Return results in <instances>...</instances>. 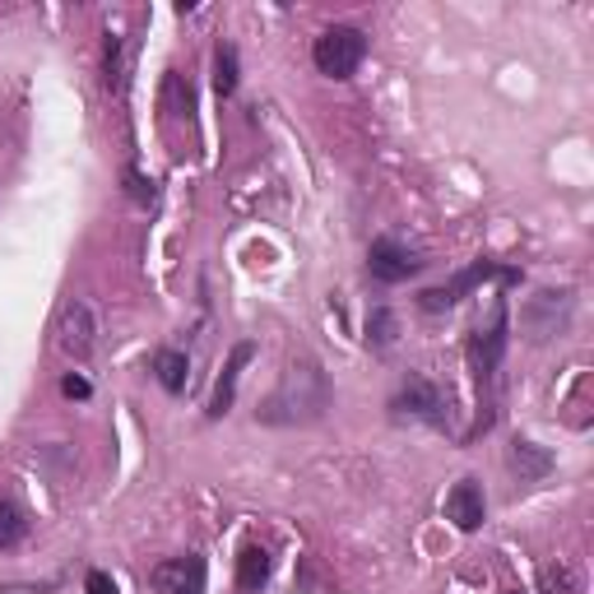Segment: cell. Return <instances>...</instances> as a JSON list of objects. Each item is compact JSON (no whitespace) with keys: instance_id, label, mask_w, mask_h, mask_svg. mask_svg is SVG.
Here are the masks:
<instances>
[{"instance_id":"6da1fadb","label":"cell","mask_w":594,"mask_h":594,"mask_svg":"<svg viewBox=\"0 0 594 594\" xmlns=\"http://www.w3.org/2000/svg\"><path fill=\"white\" fill-rule=\"evenodd\" d=\"M312 61H316V71L330 75V79L358 75V65L367 61V37H363V29H354V24L325 29V33L316 37V47H312Z\"/></svg>"},{"instance_id":"7a4b0ae2","label":"cell","mask_w":594,"mask_h":594,"mask_svg":"<svg viewBox=\"0 0 594 594\" xmlns=\"http://www.w3.org/2000/svg\"><path fill=\"white\" fill-rule=\"evenodd\" d=\"M483 279H501V283H520V270H511V266H497V260H478L474 270H465L460 279H451V283H442V289H428L423 298H418V306L423 312H446V306H455L460 298H465L474 283H483Z\"/></svg>"},{"instance_id":"3957f363","label":"cell","mask_w":594,"mask_h":594,"mask_svg":"<svg viewBox=\"0 0 594 594\" xmlns=\"http://www.w3.org/2000/svg\"><path fill=\"white\" fill-rule=\"evenodd\" d=\"M566 316H571V293H553V289H543V293H534L530 302H525V312H520V330L530 335L534 344H543V339H553L558 330L566 325Z\"/></svg>"},{"instance_id":"277c9868","label":"cell","mask_w":594,"mask_h":594,"mask_svg":"<svg viewBox=\"0 0 594 594\" xmlns=\"http://www.w3.org/2000/svg\"><path fill=\"white\" fill-rule=\"evenodd\" d=\"M390 409L395 413H409V418H423V423H432V428H446L451 423V400L428 377H409L404 390L395 395Z\"/></svg>"},{"instance_id":"5b68a950","label":"cell","mask_w":594,"mask_h":594,"mask_svg":"<svg viewBox=\"0 0 594 594\" xmlns=\"http://www.w3.org/2000/svg\"><path fill=\"white\" fill-rule=\"evenodd\" d=\"M501 354H506V302L493 306L488 330L478 325V330H474V339H469V367H474V377H478V381H493V371H497Z\"/></svg>"},{"instance_id":"8992f818","label":"cell","mask_w":594,"mask_h":594,"mask_svg":"<svg viewBox=\"0 0 594 594\" xmlns=\"http://www.w3.org/2000/svg\"><path fill=\"white\" fill-rule=\"evenodd\" d=\"M149 581L159 594H205V558L201 553L168 558L149 571Z\"/></svg>"},{"instance_id":"52a82bcc","label":"cell","mask_w":594,"mask_h":594,"mask_svg":"<svg viewBox=\"0 0 594 594\" xmlns=\"http://www.w3.org/2000/svg\"><path fill=\"white\" fill-rule=\"evenodd\" d=\"M367 270H371V279H381V283H404L409 274L423 270V260H418V251L400 247L395 237H377L371 241V251H367Z\"/></svg>"},{"instance_id":"ba28073f","label":"cell","mask_w":594,"mask_h":594,"mask_svg":"<svg viewBox=\"0 0 594 594\" xmlns=\"http://www.w3.org/2000/svg\"><path fill=\"white\" fill-rule=\"evenodd\" d=\"M483 516H488V501H483V488H478L474 478H460L455 488L446 493V520L455 525V530L474 534L478 525H483Z\"/></svg>"},{"instance_id":"9c48e42d","label":"cell","mask_w":594,"mask_h":594,"mask_svg":"<svg viewBox=\"0 0 594 594\" xmlns=\"http://www.w3.org/2000/svg\"><path fill=\"white\" fill-rule=\"evenodd\" d=\"M56 335H61V348L71 358H89L94 354V312L84 302H71L61 312V325H56Z\"/></svg>"},{"instance_id":"30bf717a","label":"cell","mask_w":594,"mask_h":594,"mask_svg":"<svg viewBox=\"0 0 594 594\" xmlns=\"http://www.w3.org/2000/svg\"><path fill=\"white\" fill-rule=\"evenodd\" d=\"M251 358H256V344H251V339L233 348V358L224 363V377H218V386H214V400H209V418H224V413L233 409V395H237V377H241V367H247Z\"/></svg>"},{"instance_id":"8fae6325","label":"cell","mask_w":594,"mask_h":594,"mask_svg":"<svg viewBox=\"0 0 594 594\" xmlns=\"http://www.w3.org/2000/svg\"><path fill=\"white\" fill-rule=\"evenodd\" d=\"M511 469L520 474V483H539V478H548V469H553V451L516 436L511 442Z\"/></svg>"},{"instance_id":"7c38bea8","label":"cell","mask_w":594,"mask_h":594,"mask_svg":"<svg viewBox=\"0 0 594 594\" xmlns=\"http://www.w3.org/2000/svg\"><path fill=\"white\" fill-rule=\"evenodd\" d=\"M270 548H260V543H247L241 548V558H237V585L247 590V594H260V585L270 581Z\"/></svg>"},{"instance_id":"4fadbf2b","label":"cell","mask_w":594,"mask_h":594,"mask_svg":"<svg viewBox=\"0 0 594 594\" xmlns=\"http://www.w3.org/2000/svg\"><path fill=\"white\" fill-rule=\"evenodd\" d=\"M186 371H191V363H186V354H177V348H163V354L153 358V377H159V386L168 395L186 390Z\"/></svg>"},{"instance_id":"5bb4252c","label":"cell","mask_w":594,"mask_h":594,"mask_svg":"<svg viewBox=\"0 0 594 594\" xmlns=\"http://www.w3.org/2000/svg\"><path fill=\"white\" fill-rule=\"evenodd\" d=\"M163 112H168V117H186V121H191V112H195V94H191V84H186L177 71L163 79Z\"/></svg>"},{"instance_id":"9a60e30c","label":"cell","mask_w":594,"mask_h":594,"mask_svg":"<svg viewBox=\"0 0 594 594\" xmlns=\"http://www.w3.org/2000/svg\"><path fill=\"white\" fill-rule=\"evenodd\" d=\"M214 89L218 94H237V47L233 42H224V47L214 52Z\"/></svg>"},{"instance_id":"2e32d148","label":"cell","mask_w":594,"mask_h":594,"mask_svg":"<svg viewBox=\"0 0 594 594\" xmlns=\"http://www.w3.org/2000/svg\"><path fill=\"white\" fill-rule=\"evenodd\" d=\"M24 511H19L14 501H0V548H14L19 539H24Z\"/></svg>"},{"instance_id":"e0dca14e","label":"cell","mask_w":594,"mask_h":594,"mask_svg":"<svg viewBox=\"0 0 594 594\" xmlns=\"http://www.w3.org/2000/svg\"><path fill=\"white\" fill-rule=\"evenodd\" d=\"M390 339H395V316H390V312H371V321H367V344L390 348Z\"/></svg>"},{"instance_id":"ac0fdd59","label":"cell","mask_w":594,"mask_h":594,"mask_svg":"<svg viewBox=\"0 0 594 594\" xmlns=\"http://www.w3.org/2000/svg\"><path fill=\"white\" fill-rule=\"evenodd\" d=\"M107 84H112V89H121V84H126V65H121V37L107 42Z\"/></svg>"},{"instance_id":"d6986e66","label":"cell","mask_w":594,"mask_h":594,"mask_svg":"<svg viewBox=\"0 0 594 594\" xmlns=\"http://www.w3.org/2000/svg\"><path fill=\"white\" fill-rule=\"evenodd\" d=\"M548 585H553L558 594H581L576 576H571V566H558V571H548Z\"/></svg>"},{"instance_id":"ffe728a7","label":"cell","mask_w":594,"mask_h":594,"mask_svg":"<svg viewBox=\"0 0 594 594\" xmlns=\"http://www.w3.org/2000/svg\"><path fill=\"white\" fill-rule=\"evenodd\" d=\"M126 186H130V195H136V201H140V205H149V201H153V182H144V177H140V172H136V168H130V172H126Z\"/></svg>"},{"instance_id":"44dd1931","label":"cell","mask_w":594,"mask_h":594,"mask_svg":"<svg viewBox=\"0 0 594 594\" xmlns=\"http://www.w3.org/2000/svg\"><path fill=\"white\" fill-rule=\"evenodd\" d=\"M84 590L89 594H117V581L107 576V571H89V576H84Z\"/></svg>"},{"instance_id":"7402d4cb","label":"cell","mask_w":594,"mask_h":594,"mask_svg":"<svg viewBox=\"0 0 594 594\" xmlns=\"http://www.w3.org/2000/svg\"><path fill=\"white\" fill-rule=\"evenodd\" d=\"M61 390L71 395V400H89V381H84V377H65Z\"/></svg>"},{"instance_id":"603a6c76","label":"cell","mask_w":594,"mask_h":594,"mask_svg":"<svg viewBox=\"0 0 594 594\" xmlns=\"http://www.w3.org/2000/svg\"><path fill=\"white\" fill-rule=\"evenodd\" d=\"M511 594H520V590H511Z\"/></svg>"}]
</instances>
